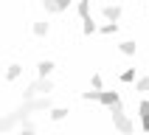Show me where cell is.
<instances>
[{
    "instance_id": "obj_1",
    "label": "cell",
    "mask_w": 149,
    "mask_h": 135,
    "mask_svg": "<svg viewBox=\"0 0 149 135\" xmlns=\"http://www.w3.org/2000/svg\"><path fill=\"white\" fill-rule=\"evenodd\" d=\"M34 110H51V96H42V99H23V104L14 110V113H8L3 118V132H11L20 121H28Z\"/></svg>"
},
{
    "instance_id": "obj_2",
    "label": "cell",
    "mask_w": 149,
    "mask_h": 135,
    "mask_svg": "<svg viewBox=\"0 0 149 135\" xmlns=\"http://www.w3.org/2000/svg\"><path fill=\"white\" fill-rule=\"evenodd\" d=\"M51 90H54V82H51V79H45V76H40L37 82H31L28 87H25L23 99H37V96H51Z\"/></svg>"
},
{
    "instance_id": "obj_3",
    "label": "cell",
    "mask_w": 149,
    "mask_h": 135,
    "mask_svg": "<svg viewBox=\"0 0 149 135\" xmlns=\"http://www.w3.org/2000/svg\"><path fill=\"white\" fill-rule=\"evenodd\" d=\"M110 113H113V124H116V129L121 135H130L135 129V124H132V118L127 116L124 110H121V104H116V107H110Z\"/></svg>"
},
{
    "instance_id": "obj_4",
    "label": "cell",
    "mask_w": 149,
    "mask_h": 135,
    "mask_svg": "<svg viewBox=\"0 0 149 135\" xmlns=\"http://www.w3.org/2000/svg\"><path fill=\"white\" fill-rule=\"evenodd\" d=\"M99 104H104V107H116V104H121V96H118L116 90H101Z\"/></svg>"
},
{
    "instance_id": "obj_5",
    "label": "cell",
    "mask_w": 149,
    "mask_h": 135,
    "mask_svg": "<svg viewBox=\"0 0 149 135\" xmlns=\"http://www.w3.org/2000/svg\"><path fill=\"white\" fill-rule=\"evenodd\" d=\"M42 6H45L48 14H56V11H65L70 6V0H42Z\"/></svg>"
},
{
    "instance_id": "obj_6",
    "label": "cell",
    "mask_w": 149,
    "mask_h": 135,
    "mask_svg": "<svg viewBox=\"0 0 149 135\" xmlns=\"http://www.w3.org/2000/svg\"><path fill=\"white\" fill-rule=\"evenodd\" d=\"M138 118H141V129L149 132V101H141L138 104Z\"/></svg>"
},
{
    "instance_id": "obj_7",
    "label": "cell",
    "mask_w": 149,
    "mask_h": 135,
    "mask_svg": "<svg viewBox=\"0 0 149 135\" xmlns=\"http://www.w3.org/2000/svg\"><path fill=\"white\" fill-rule=\"evenodd\" d=\"M104 17H107V20H113V23H118V20H121V6H113V3H107V6H104Z\"/></svg>"
},
{
    "instance_id": "obj_8",
    "label": "cell",
    "mask_w": 149,
    "mask_h": 135,
    "mask_svg": "<svg viewBox=\"0 0 149 135\" xmlns=\"http://www.w3.org/2000/svg\"><path fill=\"white\" fill-rule=\"evenodd\" d=\"M54 62H51V59H42L40 65H37V70H40V76H45V79H51V73H54Z\"/></svg>"
},
{
    "instance_id": "obj_9",
    "label": "cell",
    "mask_w": 149,
    "mask_h": 135,
    "mask_svg": "<svg viewBox=\"0 0 149 135\" xmlns=\"http://www.w3.org/2000/svg\"><path fill=\"white\" fill-rule=\"evenodd\" d=\"M23 73V65H17V62H11V65L6 68V82H14L17 76Z\"/></svg>"
},
{
    "instance_id": "obj_10",
    "label": "cell",
    "mask_w": 149,
    "mask_h": 135,
    "mask_svg": "<svg viewBox=\"0 0 149 135\" xmlns=\"http://www.w3.org/2000/svg\"><path fill=\"white\" fill-rule=\"evenodd\" d=\"M48 113H51V121H65L70 110H68V107H51Z\"/></svg>"
},
{
    "instance_id": "obj_11",
    "label": "cell",
    "mask_w": 149,
    "mask_h": 135,
    "mask_svg": "<svg viewBox=\"0 0 149 135\" xmlns=\"http://www.w3.org/2000/svg\"><path fill=\"white\" fill-rule=\"evenodd\" d=\"M118 51H121V54H127V56H132L135 51H138V45H135L132 40H124L121 45H118Z\"/></svg>"
},
{
    "instance_id": "obj_12",
    "label": "cell",
    "mask_w": 149,
    "mask_h": 135,
    "mask_svg": "<svg viewBox=\"0 0 149 135\" xmlns=\"http://www.w3.org/2000/svg\"><path fill=\"white\" fill-rule=\"evenodd\" d=\"M82 23H84V25H82V31L87 34V37L99 31V28H96V23H93V17H90V14H87V17H82Z\"/></svg>"
},
{
    "instance_id": "obj_13",
    "label": "cell",
    "mask_w": 149,
    "mask_h": 135,
    "mask_svg": "<svg viewBox=\"0 0 149 135\" xmlns=\"http://www.w3.org/2000/svg\"><path fill=\"white\" fill-rule=\"evenodd\" d=\"M124 84H130V82H135V68H127V70H121V76H118Z\"/></svg>"
},
{
    "instance_id": "obj_14",
    "label": "cell",
    "mask_w": 149,
    "mask_h": 135,
    "mask_svg": "<svg viewBox=\"0 0 149 135\" xmlns=\"http://www.w3.org/2000/svg\"><path fill=\"white\" fill-rule=\"evenodd\" d=\"M76 11H79V17H87V14H90V0H79Z\"/></svg>"
},
{
    "instance_id": "obj_15",
    "label": "cell",
    "mask_w": 149,
    "mask_h": 135,
    "mask_svg": "<svg viewBox=\"0 0 149 135\" xmlns=\"http://www.w3.org/2000/svg\"><path fill=\"white\" fill-rule=\"evenodd\" d=\"M116 31H118V23H113V20H110L107 25H101V28H99V34H116Z\"/></svg>"
},
{
    "instance_id": "obj_16",
    "label": "cell",
    "mask_w": 149,
    "mask_h": 135,
    "mask_svg": "<svg viewBox=\"0 0 149 135\" xmlns=\"http://www.w3.org/2000/svg\"><path fill=\"white\" fill-rule=\"evenodd\" d=\"M34 34L37 37H45L48 34V23H34Z\"/></svg>"
},
{
    "instance_id": "obj_17",
    "label": "cell",
    "mask_w": 149,
    "mask_h": 135,
    "mask_svg": "<svg viewBox=\"0 0 149 135\" xmlns=\"http://www.w3.org/2000/svg\"><path fill=\"white\" fill-rule=\"evenodd\" d=\"M99 96H101V90H87V93H82L84 101H99Z\"/></svg>"
},
{
    "instance_id": "obj_18",
    "label": "cell",
    "mask_w": 149,
    "mask_h": 135,
    "mask_svg": "<svg viewBox=\"0 0 149 135\" xmlns=\"http://www.w3.org/2000/svg\"><path fill=\"white\" fill-rule=\"evenodd\" d=\"M90 87H93V90H101V87H104V82H101V76H99V73H93V79H90Z\"/></svg>"
},
{
    "instance_id": "obj_19",
    "label": "cell",
    "mask_w": 149,
    "mask_h": 135,
    "mask_svg": "<svg viewBox=\"0 0 149 135\" xmlns=\"http://www.w3.org/2000/svg\"><path fill=\"white\" fill-rule=\"evenodd\" d=\"M135 90H149V76H143V79L135 82Z\"/></svg>"
},
{
    "instance_id": "obj_20",
    "label": "cell",
    "mask_w": 149,
    "mask_h": 135,
    "mask_svg": "<svg viewBox=\"0 0 149 135\" xmlns=\"http://www.w3.org/2000/svg\"><path fill=\"white\" fill-rule=\"evenodd\" d=\"M20 135H37V132H34V127L25 121V124H23V129H20Z\"/></svg>"
}]
</instances>
